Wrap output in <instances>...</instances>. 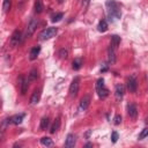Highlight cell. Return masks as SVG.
<instances>
[{
  "label": "cell",
  "mask_w": 148,
  "mask_h": 148,
  "mask_svg": "<svg viewBox=\"0 0 148 148\" xmlns=\"http://www.w3.org/2000/svg\"><path fill=\"white\" fill-rule=\"evenodd\" d=\"M59 57H60L61 59H66V58L68 57V51L65 50V49H61V50L59 51Z\"/></svg>",
  "instance_id": "83f0119b"
},
{
  "label": "cell",
  "mask_w": 148,
  "mask_h": 148,
  "mask_svg": "<svg viewBox=\"0 0 148 148\" xmlns=\"http://www.w3.org/2000/svg\"><path fill=\"white\" fill-rule=\"evenodd\" d=\"M148 136V127H145L142 131H141V133L139 134V140H142V139H145V138H147Z\"/></svg>",
  "instance_id": "484cf974"
},
{
  "label": "cell",
  "mask_w": 148,
  "mask_h": 148,
  "mask_svg": "<svg viewBox=\"0 0 148 148\" xmlns=\"http://www.w3.org/2000/svg\"><path fill=\"white\" fill-rule=\"evenodd\" d=\"M89 104H90V96H89V95L83 96L82 99H81V102H80V105H79L80 111H86V110L88 109Z\"/></svg>",
  "instance_id": "9c48e42d"
},
{
  "label": "cell",
  "mask_w": 148,
  "mask_h": 148,
  "mask_svg": "<svg viewBox=\"0 0 148 148\" xmlns=\"http://www.w3.org/2000/svg\"><path fill=\"white\" fill-rule=\"evenodd\" d=\"M96 91H97V95H98L99 98L103 99V98L108 97L109 90H108V88L104 84V79L103 77H101V79L97 80V82H96Z\"/></svg>",
  "instance_id": "7a4b0ae2"
},
{
  "label": "cell",
  "mask_w": 148,
  "mask_h": 148,
  "mask_svg": "<svg viewBox=\"0 0 148 148\" xmlns=\"http://www.w3.org/2000/svg\"><path fill=\"white\" fill-rule=\"evenodd\" d=\"M59 127H60V119L59 118H57L56 120H54V123H53V125L51 126V128H50V133H56L58 130H59Z\"/></svg>",
  "instance_id": "44dd1931"
},
{
  "label": "cell",
  "mask_w": 148,
  "mask_h": 148,
  "mask_svg": "<svg viewBox=\"0 0 148 148\" xmlns=\"http://www.w3.org/2000/svg\"><path fill=\"white\" fill-rule=\"evenodd\" d=\"M97 29H98L99 32H105L108 30V23H106V21L105 20H101L99 23H98V25H97Z\"/></svg>",
  "instance_id": "e0dca14e"
},
{
  "label": "cell",
  "mask_w": 148,
  "mask_h": 148,
  "mask_svg": "<svg viewBox=\"0 0 148 148\" xmlns=\"http://www.w3.org/2000/svg\"><path fill=\"white\" fill-rule=\"evenodd\" d=\"M106 10H108V17L111 22H114L116 20H119L121 17V10L119 5L114 0H108L105 2Z\"/></svg>",
  "instance_id": "6da1fadb"
},
{
  "label": "cell",
  "mask_w": 148,
  "mask_h": 148,
  "mask_svg": "<svg viewBox=\"0 0 148 148\" xmlns=\"http://www.w3.org/2000/svg\"><path fill=\"white\" fill-rule=\"evenodd\" d=\"M39 99H40V89H36L32 92L31 97H30V104L35 105V104H37L39 102Z\"/></svg>",
  "instance_id": "4fadbf2b"
},
{
  "label": "cell",
  "mask_w": 148,
  "mask_h": 148,
  "mask_svg": "<svg viewBox=\"0 0 148 148\" xmlns=\"http://www.w3.org/2000/svg\"><path fill=\"white\" fill-rule=\"evenodd\" d=\"M35 12L37 14H40L43 12V2H42V0H36L35 1Z\"/></svg>",
  "instance_id": "cb8c5ba5"
},
{
  "label": "cell",
  "mask_w": 148,
  "mask_h": 148,
  "mask_svg": "<svg viewBox=\"0 0 148 148\" xmlns=\"http://www.w3.org/2000/svg\"><path fill=\"white\" fill-rule=\"evenodd\" d=\"M79 88H80V77L79 76H75L69 86V95L72 97H75L79 92Z\"/></svg>",
  "instance_id": "277c9868"
},
{
  "label": "cell",
  "mask_w": 148,
  "mask_h": 148,
  "mask_svg": "<svg viewBox=\"0 0 148 148\" xmlns=\"http://www.w3.org/2000/svg\"><path fill=\"white\" fill-rule=\"evenodd\" d=\"M38 71L36 69V68H32L30 72H29V74H28V77H29V81H35V80H37L38 79Z\"/></svg>",
  "instance_id": "ac0fdd59"
},
{
  "label": "cell",
  "mask_w": 148,
  "mask_h": 148,
  "mask_svg": "<svg viewBox=\"0 0 148 148\" xmlns=\"http://www.w3.org/2000/svg\"><path fill=\"white\" fill-rule=\"evenodd\" d=\"M127 89L130 90V92H135L136 89H138V81H136V77L135 75H132L128 77L127 80Z\"/></svg>",
  "instance_id": "52a82bcc"
},
{
  "label": "cell",
  "mask_w": 148,
  "mask_h": 148,
  "mask_svg": "<svg viewBox=\"0 0 148 148\" xmlns=\"http://www.w3.org/2000/svg\"><path fill=\"white\" fill-rule=\"evenodd\" d=\"M73 66V69H75V71H79L80 68H81V66H82V59L81 58H76V59H74V61H73V64H72Z\"/></svg>",
  "instance_id": "603a6c76"
},
{
  "label": "cell",
  "mask_w": 148,
  "mask_h": 148,
  "mask_svg": "<svg viewBox=\"0 0 148 148\" xmlns=\"http://www.w3.org/2000/svg\"><path fill=\"white\" fill-rule=\"evenodd\" d=\"M10 7H12V0H3V3H2V9H3V12H5V13L9 12Z\"/></svg>",
  "instance_id": "d4e9b609"
},
{
  "label": "cell",
  "mask_w": 148,
  "mask_h": 148,
  "mask_svg": "<svg viewBox=\"0 0 148 148\" xmlns=\"http://www.w3.org/2000/svg\"><path fill=\"white\" fill-rule=\"evenodd\" d=\"M50 126V119L47 118V117H44V118H42V120H40V124H39V127H40V130H46L47 127Z\"/></svg>",
  "instance_id": "ffe728a7"
},
{
  "label": "cell",
  "mask_w": 148,
  "mask_h": 148,
  "mask_svg": "<svg viewBox=\"0 0 148 148\" xmlns=\"http://www.w3.org/2000/svg\"><path fill=\"white\" fill-rule=\"evenodd\" d=\"M119 44H120V37L117 36V35H113V36L111 37V44H110V45H111L112 47L117 49Z\"/></svg>",
  "instance_id": "d6986e66"
},
{
  "label": "cell",
  "mask_w": 148,
  "mask_h": 148,
  "mask_svg": "<svg viewBox=\"0 0 148 148\" xmlns=\"http://www.w3.org/2000/svg\"><path fill=\"white\" fill-rule=\"evenodd\" d=\"M121 123V116L120 114H116L114 116V119H113V124L114 125H119Z\"/></svg>",
  "instance_id": "f546056e"
},
{
  "label": "cell",
  "mask_w": 148,
  "mask_h": 148,
  "mask_svg": "<svg viewBox=\"0 0 148 148\" xmlns=\"http://www.w3.org/2000/svg\"><path fill=\"white\" fill-rule=\"evenodd\" d=\"M37 24H38V21H37L36 18H31V20H30V22L28 23L27 30H25V37H31V36L34 35V32L36 31Z\"/></svg>",
  "instance_id": "8992f818"
},
{
  "label": "cell",
  "mask_w": 148,
  "mask_h": 148,
  "mask_svg": "<svg viewBox=\"0 0 148 148\" xmlns=\"http://www.w3.org/2000/svg\"><path fill=\"white\" fill-rule=\"evenodd\" d=\"M127 113H128V116L132 118V119H135L136 118V116H138V108H136V105L135 104H128L127 105Z\"/></svg>",
  "instance_id": "8fae6325"
},
{
  "label": "cell",
  "mask_w": 148,
  "mask_h": 148,
  "mask_svg": "<svg viewBox=\"0 0 148 148\" xmlns=\"http://www.w3.org/2000/svg\"><path fill=\"white\" fill-rule=\"evenodd\" d=\"M89 2H90V0H82V6H83V8H87L88 5H89Z\"/></svg>",
  "instance_id": "4dcf8cb0"
},
{
  "label": "cell",
  "mask_w": 148,
  "mask_h": 148,
  "mask_svg": "<svg viewBox=\"0 0 148 148\" xmlns=\"http://www.w3.org/2000/svg\"><path fill=\"white\" fill-rule=\"evenodd\" d=\"M58 32V29L54 28V27H49L46 29H44L40 34H39V39L40 40H46V39H50L52 37H54Z\"/></svg>",
  "instance_id": "3957f363"
},
{
  "label": "cell",
  "mask_w": 148,
  "mask_h": 148,
  "mask_svg": "<svg viewBox=\"0 0 148 148\" xmlns=\"http://www.w3.org/2000/svg\"><path fill=\"white\" fill-rule=\"evenodd\" d=\"M39 52H40V46H38V45L34 46L30 50V52H29V59L30 60H36L37 57H38V54H39Z\"/></svg>",
  "instance_id": "5bb4252c"
},
{
  "label": "cell",
  "mask_w": 148,
  "mask_h": 148,
  "mask_svg": "<svg viewBox=\"0 0 148 148\" xmlns=\"http://www.w3.org/2000/svg\"><path fill=\"white\" fill-rule=\"evenodd\" d=\"M62 17H64V14H62V13H58V14H56V15L52 17V22H54V23H56V22H59Z\"/></svg>",
  "instance_id": "4316f807"
},
{
  "label": "cell",
  "mask_w": 148,
  "mask_h": 148,
  "mask_svg": "<svg viewBox=\"0 0 148 148\" xmlns=\"http://www.w3.org/2000/svg\"><path fill=\"white\" fill-rule=\"evenodd\" d=\"M108 60H109V64H111V65H113L116 62V49L112 47L111 45L108 49Z\"/></svg>",
  "instance_id": "30bf717a"
},
{
  "label": "cell",
  "mask_w": 148,
  "mask_h": 148,
  "mask_svg": "<svg viewBox=\"0 0 148 148\" xmlns=\"http://www.w3.org/2000/svg\"><path fill=\"white\" fill-rule=\"evenodd\" d=\"M92 146V143H90V142H88V143H86V147H91Z\"/></svg>",
  "instance_id": "1f68e13d"
},
{
  "label": "cell",
  "mask_w": 148,
  "mask_h": 148,
  "mask_svg": "<svg viewBox=\"0 0 148 148\" xmlns=\"http://www.w3.org/2000/svg\"><path fill=\"white\" fill-rule=\"evenodd\" d=\"M75 142H76V136L74 134H68L67 138H66V141H65V147L67 148H72L75 146Z\"/></svg>",
  "instance_id": "7c38bea8"
},
{
  "label": "cell",
  "mask_w": 148,
  "mask_h": 148,
  "mask_svg": "<svg viewBox=\"0 0 148 148\" xmlns=\"http://www.w3.org/2000/svg\"><path fill=\"white\" fill-rule=\"evenodd\" d=\"M23 117H24V114H15V116L10 117V124H15V125L21 124L23 120Z\"/></svg>",
  "instance_id": "2e32d148"
},
{
  "label": "cell",
  "mask_w": 148,
  "mask_h": 148,
  "mask_svg": "<svg viewBox=\"0 0 148 148\" xmlns=\"http://www.w3.org/2000/svg\"><path fill=\"white\" fill-rule=\"evenodd\" d=\"M124 91H125V88L123 84H117L116 86V91H114V95H116V99L117 101H120L124 96Z\"/></svg>",
  "instance_id": "9a60e30c"
},
{
  "label": "cell",
  "mask_w": 148,
  "mask_h": 148,
  "mask_svg": "<svg viewBox=\"0 0 148 148\" xmlns=\"http://www.w3.org/2000/svg\"><path fill=\"white\" fill-rule=\"evenodd\" d=\"M18 83H20V92H21V95H25V92L28 91V88H29V80L25 79L24 76H20Z\"/></svg>",
  "instance_id": "ba28073f"
},
{
  "label": "cell",
  "mask_w": 148,
  "mask_h": 148,
  "mask_svg": "<svg viewBox=\"0 0 148 148\" xmlns=\"http://www.w3.org/2000/svg\"><path fill=\"white\" fill-rule=\"evenodd\" d=\"M40 143H42L43 146H45V147H51V146H53V141H52V139H50L49 136L42 138V139H40Z\"/></svg>",
  "instance_id": "7402d4cb"
},
{
  "label": "cell",
  "mask_w": 148,
  "mask_h": 148,
  "mask_svg": "<svg viewBox=\"0 0 148 148\" xmlns=\"http://www.w3.org/2000/svg\"><path fill=\"white\" fill-rule=\"evenodd\" d=\"M118 139H119L118 133H117L116 131H113V132H112V134H111V141H112V143H116V142L118 141Z\"/></svg>",
  "instance_id": "f1b7e54d"
},
{
  "label": "cell",
  "mask_w": 148,
  "mask_h": 148,
  "mask_svg": "<svg viewBox=\"0 0 148 148\" xmlns=\"http://www.w3.org/2000/svg\"><path fill=\"white\" fill-rule=\"evenodd\" d=\"M21 38H22V34H21V31H20L18 29L14 30V32H13L12 36H10V40H9L10 46H12V47H16V46L20 44Z\"/></svg>",
  "instance_id": "5b68a950"
}]
</instances>
